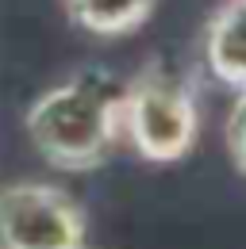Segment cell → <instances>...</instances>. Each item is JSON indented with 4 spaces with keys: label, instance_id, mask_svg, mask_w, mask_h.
Masks as SVG:
<instances>
[{
    "label": "cell",
    "instance_id": "277c9868",
    "mask_svg": "<svg viewBox=\"0 0 246 249\" xmlns=\"http://www.w3.org/2000/svg\"><path fill=\"white\" fill-rule=\"evenodd\" d=\"M204 62L215 81L246 92V0H223L204 27Z\"/></svg>",
    "mask_w": 246,
    "mask_h": 249
},
{
    "label": "cell",
    "instance_id": "5b68a950",
    "mask_svg": "<svg viewBox=\"0 0 246 249\" xmlns=\"http://www.w3.org/2000/svg\"><path fill=\"white\" fill-rule=\"evenodd\" d=\"M154 8L158 0H62L65 19L96 38L135 35L154 16Z\"/></svg>",
    "mask_w": 246,
    "mask_h": 249
},
{
    "label": "cell",
    "instance_id": "7a4b0ae2",
    "mask_svg": "<svg viewBox=\"0 0 246 249\" xmlns=\"http://www.w3.org/2000/svg\"><path fill=\"white\" fill-rule=\"evenodd\" d=\"M120 115L135 154L154 165L181 161L196 146V130H200L196 96L188 81H181L162 62H146L127 81L120 96Z\"/></svg>",
    "mask_w": 246,
    "mask_h": 249
},
{
    "label": "cell",
    "instance_id": "3957f363",
    "mask_svg": "<svg viewBox=\"0 0 246 249\" xmlns=\"http://www.w3.org/2000/svg\"><path fill=\"white\" fill-rule=\"evenodd\" d=\"M85 211L58 184L0 188V249H85Z\"/></svg>",
    "mask_w": 246,
    "mask_h": 249
},
{
    "label": "cell",
    "instance_id": "6da1fadb",
    "mask_svg": "<svg viewBox=\"0 0 246 249\" xmlns=\"http://www.w3.org/2000/svg\"><path fill=\"white\" fill-rule=\"evenodd\" d=\"M120 96L104 85H89L85 77L46 89L23 115L35 154L62 173L100 169L123 134Z\"/></svg>",
    "mask_w": 246,
    "mask_h": 249
},
{
    "label": "cell",
    "instance_id": "8992f818",
    "mask_svg": "<svg viewBox=\"0 0 246 249\" xmlns=\"http://www.w3.org/2000/svg\"><path fill=\"white\" fill-rule=\"evenodd\" d=\"M227 154L235 169L246 177V92H235L231 115H227Z\"/></svg>",
    "mask_w": 246,
    "mask_h": 249
}]
</instances>
